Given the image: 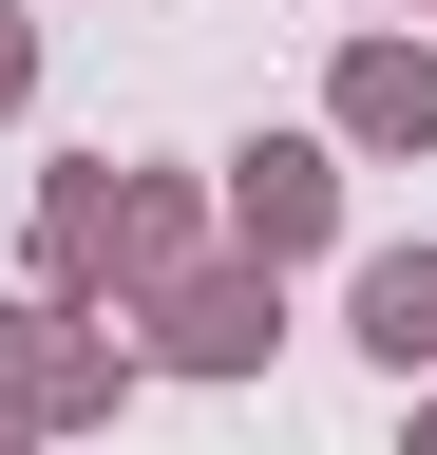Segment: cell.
<instances>
[{
  "label": "cell",
  "mask_w": 437,
  "mask_h": 455,
  "mask_svg": "<svg viewBox=\"0 0 437 455\" xmlns=\"http://www.w3.org/2000/svg\"><path fill=\"white\" fill-rule=\"evenodd\" d=\"M361 341H380L400 379L437 361V247H380V266H361Z\"/></svg>",
  "instance_id": "3957f363"
},
{
  "label": "cell",
  "mask_w": 437,
  "mask_h": 455,
  "mask_svg": "<svg viewBox=\"0 0 437 455\" xmlns=\"http://www.w3.org/2000/svg\"><path fill=\"white\" fill-rule=\"evenodd\" d=\"M0 455H20V418H0Z\"/></svg>",
  "instance_id": "52a82bcc"
},
{
  "label": "cell",
  "mask_w": 437,
  "mask_h": 455,
  "mask_svg": "<svg viewBox=\"0 0 437 455\" xmlns=\"http://www.w3.org/2000/svg\"><path fill=\"white\" fill-rule=\"evenodd\" d=\"M0 361H20V398H58V418H77V398H95V379H115V361H95V341H77V323H20V341H0Z\"/></svg>",
  "instance_id": "5b68a950"
},
{
  "label": "cell",
  "mask_w": 437,
  "mask_h": 455,
  "mask_svg": "<svg viewBox=\"0 0 437 455\" xmlns=\"http://www.w3.org/2000/svg\"><path fill=\"white\" fill-rule=\"evenodd\" d=\"M343 133H361V152H418V133H437V57L361 38V57H343Z\"/></svg>",
  "instance_id": "6da1fadb"
},
{
  "label": "cell",
  "mask_w": 437,
  "mask_h": 455,
  "mask_svg": "<svg viewBox=\"0 0 437 455\" xmlns=\"http://www.w3.org/2000/svg\"><path fill=\"white\" fill-rule=\"evenodd\" d=\"M418 455H437V418H418Z\"/></svg>",
  "instance_id": "ba28073f"
},
{
  "label": "cell",
  "mask_w": 437,
  "mask_h": 455,
  "mask_svg": "<svg viewBox=\"0 0 437 455\" xmlns=\"http://www.w3.org/2000/svg\"><path fill=\"white\" fill-rule=\"evenodd\" d=\"M172 361H266V304H247V284H190V304H172Z\"/></svg>",
  "instance_id": "277c9868"
},
{
  "label": "cell",
  "mask_w": 437,
  "mask_h": 455,
  "mask_svg": "<svg viewBox=\"0 0 437 455\" xmlns=\"http://www.w3.org/2000/svg\"><path fill=\"white\" fill-rule=\"evenodd\" d=\"M20 76H38V38H20V20H0V114H20Z\"/></svg>",
  "instance_id": "8992f818"
},
{
  "label": "cell",
  "mask_w": 437,
  "mask_h": 455,
  "mask_svg": "<svg viewBox=\"0 0 437 455\" xmlns=\"http://www.w3.org/2000/svg\"><path fill=\"white\" fill-rule=\"evenodd\" d=\"M229 209H247V247L286 266V247H323V209H343V190H323V152H247V190H229Z\"/></svg>",
  "instance_id": "7a4b0ae2"
}]
</instances>
